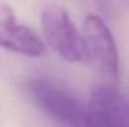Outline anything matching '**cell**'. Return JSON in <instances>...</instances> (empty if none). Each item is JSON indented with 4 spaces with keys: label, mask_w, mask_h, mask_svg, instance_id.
<instances>
[{
    "label": "cell",
    "mask_w": 129,
    "mask_h": 127,
    "mask_svg": "<svg viewBox=\"0 0 129 127\" xmlns=\"http://www.w3.org/2000/svg\"><path fill=\"white\" fill-rule=\"evenodd\" d=\"M83 33L90 60H94L100 71L112 82H118L119 56L114 38L107 24L98 15L90 14L84 20Z\"/></svg>",
    "instance_id": "3957f363"
},
{
    "label": "cell",
    "mask_w": 129,
    "mask_h": 127,
    "mask_svg": "<svg viewBox=\"0 0 129 127\" xmlns=\"http://www.w3.org/2000/svg\"><path fill=\"white\" fill-rule=\"evenodd\" d=\"M86 127H129V98L113 85L96 88L88 102Z\"/></svg>",
    "instance_id": "277c9868"
},
{
    "label": "cell",
    "mask_w": 129,
    "mask_h": 127,
    "mask_svg": "<svg viewBox=\"0 0 129 127\" xmlns=\"http://www.w3.org/2000/svg\"><path fill=\"white\" fill-rule=\"evenodd\" d=\"M40 26L45 42L61 59L69 62L90 61L84 35L78 31L64 8L46 4L40 13Z\"/></svg>",
    "instance_id": "6da1fadb"
},
{
    "label": "cell",
    "mask_w": 129,
    "mask_h": 127,
    "mask_svg": "<svg viewBox=\"0 0 129 127\" xmlns=\"http://www.w3.org/2000/svg\"><path fill=\"white\" fill-rule=\"evenodd\" d=\"M30 91L44 111L68 127H86L88 105L51 81L39 79L30 84Z\"/></svg>",
    "instance_id": "7a4b0ae2"
},
{
    "label": "cell",
    "mask_w": 129,
    "mask_h": 127,
    "mask_svg": "<svg viewBox=\"0 0 129 127\" xmlns=\"http://www.w3.org/2000/svg\"><path fill=\"white\" fill-rule=\"evenodd\" d=\"M0 47L29 57L45 54V45L39 35L29 26L19 24L13 8L3 0H0Z\"/></svg>",
    "instance_id": "5b68a950"
}]
</instances>
